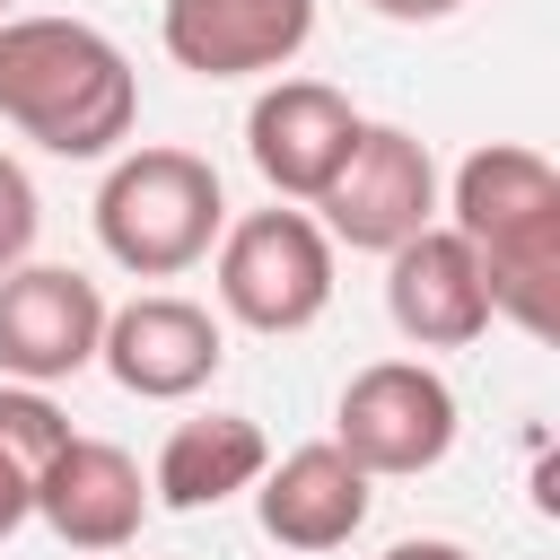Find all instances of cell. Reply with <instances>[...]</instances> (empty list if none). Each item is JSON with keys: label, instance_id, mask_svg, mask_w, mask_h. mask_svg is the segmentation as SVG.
I'll use <instances>...</instances> for the list:
<instances>
[{"label": "cell", "instance_id": "6", "mask_svg": "<svg viewBox=\"0 0 560 560\" xmlns=\"http://www.w3.org/2000/svg\"><path fill=\"white\" fill-rule=\"evenodd\" d=\"M315 228L350 254H394L420 228H438V158L429 140H411L402 122H368L359 149L341 158V175L315 192Z\"/></svg>", "mask_w": 560, "mask_h": 560}, {"label": "cell", "instance_id": "3", "mask_svg": "<svg viewBox=\"0 0 560 560\" xmlns=\"http://www.w3.org/2000/svg\"><path fill=\"white\" fill-rule=\"evenodd\" d=\"M228 228V192H219V166L192 158V149H114L105 184H96V245L114 271L131 280H184L192 262H210Z\"/></svg>", "mask_w": 560, "mask_h": 560}, {"label": "cell", "instance_id": "17", "mask_svg": "<svg viewBox=\"0 0 560 560\" xmlns=\"http://www.w3.org/2000/svg\"><path fill=\"white\" fill-rule=\"evenodd\" d=\"M376 18H394V26H438V18H455L464 0H368Z\"/></svg>", "mask_w": 560, "mask_h": 560}, {"label": "cell", "instance_id": "5", "mask_svg": "<svg viewBox=\"0 0 560 560\" xmlns=\"http://www.w3.org/2000/svg\"><path fill=\"white\" fill-rule=\"evenodd\" d=\"M464 411H455V385L429 368V359H368L341 402H332V446L368 472V481H411V472H438L446 446H455Z\"/></svg>", "mask_w": 560, "mask_h": 560}, {"label": "cell", "instance_id": "13", "mask_svg": "<svg viewBox=\"0 0 560 560\" xmlns=\"http://www.w3.org/2000/svg\"><path fill=\"white\" fill-rule=\"evenodd\" d=\"M368 508H376V481H368L332 438L289 446V455L262 464V481H254V516H262V534H271L280 551H341V542L368 525Z\"/></svg>", "mask_w": 560, "mask_h": 560}, {"label": "cell", "instance_id": "7", "mask_svg": "<svg viewBox=\"0 0 560 560\" xmlns=\"http://www.w3.org/2000/svg\"><path fill=\"white\" fill-rule=\"evenodd\" d=\"M228 359V324L201 306V298H175V289H140L122 306H105V341H96V368L131 394V402H192Z\"/></svg>", "mask_w": 560, "mask_h": 560}, {"label": "cell", "instance_id": "10", "mask_svg": "<svg viewBox=\"0 0 560 560\" xmlns=\"http://www.w3.org/2000/svg\"><path fill=\"white\" fill-rule=\"evenodd\" d=\"M158 44L192 79H280L315 44V0H166Z\"/></svg>", "mask_w": 560, "mask_h": 560}, {"label": "cell", "instance_id": "19", "mask_svg": "<svg viewBox=\"0 0 560 560\" xmlns=\"http://www.w3.org/2000/svg\"><path fill=\"white\" fill-rule=\"evenodd\" d=\"M0 26H9V0H0Z\"/></svg>", "mask_w": 560, "mask_h": 560}, {"label": "cell", "instance_id": "18", "mask_svg": "<svg viewBox=\"0 0 560 560\" xmlns=\"http://www.w3.org/2000/svg\"><path fill=\"white\" fill-rule=\"evenodd\" d=\"M385 560H472L464 542H446V534H411V542H394Z\"/></svg>", "mask_w": 560, "mask_h": 560}, {"label": "cell", "instance_id": "1", "mask_svg": "<svg viewBox=\"0 0 560 560\" xmlns=\"http://www.w3.org/2000/svg\"><path fill=\"white\" fill-rule=\"evenodd\" d=\"M438 210L472 245V262L490 280V315L551 341V324H560V166L525 140H481L438 184Z\"/></svg>", "mask_w": 560, "mask_h": 560}, {"label": "cell", "instance_id": "8", "mask_svg": "<svg viewBox=\"0 0 560 560\" xmlns=\"http://www.w3.org/2000/svg\"><path fill=\"white\" fill-rule=\"evenodd\" d=\"M105 341V289L70 262H18L0 280V385H70L79 368H96Z\"/></svg>", "mask_w": 560, "mask_h": 560}, {"label": "cell", "instance_id": "16", "mask_svg": "<svg viewBox=\"0 0 560 560\" xmlns=\"http://www.w3.org/2000/svg\"><path fill=\"white\" fill-rule=\"evenodd\" d=\"M35 228H44V201H35V175L0 149V280L18 262H35Z\"/></svg>", "mask_w": 560, "mask_h": 560}, {"label": "cell", "instance_id": "12", "mask_svg": "<svg viewBox=\"0 0 560 560\" xmlns=\"http://www.w3.org/2000/svg\"><path fill=\"white\" fill-rule=\"evenodd\" d=\"M385 315L411 350H464L490 332V280L446 219L385 254Z\"/></svg>", "mask_w": 560, "mask_h": 560}, {"label": "cell", "instance_id": "14", "mask_svg": "<svg viewBox=\"0 0 560 560\" xmlns=\"http://www.w3.org/2000/svg\"><path fill=\"white\" fill-rule=\"evenodd\" d=\"M262 464H271V438H262L245 411H192V420L166 429V446H158V464H149V508L201 516V508L254 490Z\"/></svg>", "mask_w": 560, "mask_h": 560}, {"label": "cell", "instance_id": "11", "mask_svg": "<svg viewBox=\"0 0 560 560\" xmlns=\"http://www.w3.org/2000/svg\"><path fill=\"white\" fill-rule=\"evenodd\" d=\"M35 525L52 534V542H70V551H88V560H114V551H131L140 542V525H149V472L114 446V438H61V455L44 464V481H35Z\"/></svg>", "mask_w": 560, "mask_h": 560}, {"label": "cell", "instance_id": "15", "mask_svg": "<svg viewBox=\"0 0 560 560\" xmlns=\"http://www.w3.org/2000/svg\"><path fill=\"white\" fill-rule=\"evenodd\" d=\"M61 438H70V411H61L52 394L0 385V542H9L18 525H35V481H44V464L61 455Z\"/></svg>", "mask_w": 560, "mask_h": 560}, {"label": "cell", "instance_id": "4", "mask_svg": "<svg viewBox=\"0 0 560 560\" xmlns=\"http://www.w3.org/2000/svg\"><path fill=\"white\" fill-rule=\"evenodd\" d=\"M210 289H219V315L245 324V332H306L324 306H332V236L315 228V210H245L219 228L210 245Z\"/></svg>", "mask_w": 560, "mask_h": 560}, {"label": "cell", "instance_id": "2", "mask_svg": "<svg viewBox=\"0 0 560 560\" xmlns=\"http://www.w3.org/2000/svg\"><path fill=\"white\" fill-rule=\"evenodd\" d=\"M0 122L44 158H114L140 122L131 52L88 18H9L0 26Z\"/></svg>", "mask_w": 560, "mask_h": 560}, {"label": "cell", "instance_id": "9", "mask_svg": "<svg viewBox=\"0 0 560 560\" xmlns=\"http://www.w3.org/2000/svg\"><path fill=\"white\" fill-rule=\"evenodd\" d=\"M359 131H368V114L324 79H271L245 105V158L271 184V201H289V210H315V192L341 175Z\"/></svg>", "mask_w": 560, "mask_h": 560}]
</instances>
